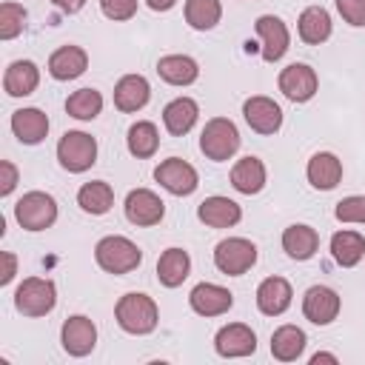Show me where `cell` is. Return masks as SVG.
Listing matches in <instances>:
<instances>
[{
    "label": "cell",
    "mask_w": 365,
    "mask_h": 365,
    "mask_svg": "<svg viewBox=\"0 0 365 365\" xmlns=\"http://www.w3.org/2000/svg\"><path fill=\"white\" fill-rule=\"evenodd\" d=\"M114 319L117 325L125 331V334H134V336H145L157 328L160 322V308L157 302L148 297V294H137V291H128L117 299L114 305Z\"/></svg>",
    "instance_id": "1"
},
{
    "label": "cell",
    "mask_w": 365,
    "mask_h": 365,
    "mask_svg": "<svg viewBox=\"0 0 365 365\" xmlns=\"http://www.w3.org/2000/svg\"><path fill=\"white\" fill-rule=\"evenodd\" d=\"M94 259H97V265H100L106 274L123 277V274H131L134 268H140L143 251H140V245H137L134 240L120 237V234H108V237L97 240V245H94Z\"/></svg>",
    "instance_id": "2"
},
{
    "label": "cell",
    "mask_w": 365,
    "mask_h": 365,
    "mask_svg": "<svg viewBox=\"0 0 365 365\" xmlns=\"http://www.w3.org/2000/svg\"><path fill=\"white\" fill-rule=\"evenodd\" d=\"M240 128L234 125V120L228 117H211L205 123V128L200 131V151L205 154V160L211 163H225L240 151Z\"/></svg>",
    "instance_id": "3"
},
{
    "label": "cell",
    "mask_w": 365,
    "mask_h": 365,
    "mask_svg": "<svg viewBox=\"0 0 365 365\" xmlns=\"http://www.w3.org/2000/svg\"><path fill=\"white\" fill-rule=\"evenodd\" d=\"M57 305V285L48 277H26L14 291V308L23 317H46Z\"/></svg>",
    "instance_id": "4"
},
{
    "label": "cell",
    "mask_w": 365,
    "mask_h": 365,
    "mask_svg": "<svg viewBox=\"0 0 365 365\" xmlns=\"http://www.w3.org/2000/svg\"><path fill=\"white\" fill-rule=\"evenodd\" d=\"M14 220L26 231H46L57 222V200L46 191H26L14 202Z\"/></svg>",
    "instance_id": "5"
},
{
    "label": "cell",
    "mask_w": 365,
    "mask_h": 365,
    "mask_svg": "<svg viewBox=\"0 0 365 365\" xmlns=\"http://www.w3.org/2000/svg\"><path fill=\"white\" fill-rule=\"evenodd\" d=\"M57 163L68 174H83L97 163V140L86 131H66L57 143Z\"/></svg>",
    "instance_id": "6"
},
{
    "label": "cell",
    "mask_w": 365,
    "mask_h": 365,
    "mask_svg": "<svg viewBox=\"0 0 365 365\" xmlns=\"http://www.w3.org/2000/svg\"><path fill=\"white\" fill-rule=\"evenodd\" d=\"M257 262V245L245 237H225L214 245V265L225 277H242Z\"/></svg>",
    "instance_id": "7"
},
{
    "label": "cell",
    "mask_w": 365,
    "mask_h": 365,
    "mask_svg": "<svg viewBox=\"0 0 365 365\" xmlns=\"http://www.w3.org/2000/svg\"><path fill=\"white\" fill-rule=\"evenodd\" d=\"M154 180L174 197H191L200 185V174L191 163L180 160V157H168L154 168Z\"/></svg>",
    "instance_id": "8"
},
{
    "label": "cell",
    "mask_w": 365,
    "mask_h": 365,
    "mask_svg": "<svg viewBox=\"0 0 365 365\" xmlns=\"http://www.w3.org/2000/svg\"><path fill=\"white\" fill-rule=\"evenodd\" d=\"M254 31L259 37V54L265 63H277L285 57V51L291 48V31L282 23V17L277 14H262L254 23Z\"/></svg>",
    "instance_id": "9"
},
{
    "label": "cell",
    "mask_w": 365,
    "mask_h": 365,
    "mask_svg": "<svg viewBox=\"0 0 365 365\" xmlns=\"http://www.w3.org/2000/svg\"><path fill=\"white\" fill-rule=\"evenodd\" d=\"M277 86L291 103H308L319 88V77L308 63H291L279 71Z\"/></svg>",
    "instance_id": "10"
},
{
    "label": "cell",
    "mask_w": 365,
    "mask_h": 365,
    "mask_svg": "<svg viewBox=\"0 0 365 365\" xmlns=\"http://www.w3.org/2000/svg\"><path fill=\"white\" fill-rule=\"evenodd\" d=\"M123 211H125V220L131 225L151 228L165 217V202L151 188H134V191H128Z\"/></svg>",
    "instance_id": "11"
},
{
    "label": "cell",
    "mask_w": 365,
    "mask_h": 365,
    "mask_svg": "<svg viewBox=\"0 0 365 365\" xmlns=\"http://www.w3.org/2000/svg\"><path fill=\"white\" fill-rule=\"evenodd\" d=\"M60 342L68 356H88L97 345V325L86 314H74L60 328Z\"/></svg>",
    "instance_id": "12"
},
{
    "label": "cell",
    "mask_w": 365,
    "mask_h": 365,
    "mask_svg": "<svg viewBox=\"0 0 365 365\" xmlns=\"http://www.w3.org/2000/svg\"><path fill=\"white\" fill-rule=\"evenodd\" d=\"M214 351L225 359H237V356H251L257 351V334L251 331V325L245 322H228L217 331L214 336Z\"/></svg>",
    "instance_id": "13"
},
{
    "label": "cell",
    "mask_w": 365,
    "mask_h": 365,
    "mask_svg": "<svg viewBox=\"0 0 365 365\" xmlns=\"http://www.w3.org/2000/svg\"><path fill=\"white\" fill-rule=\"evenodd\" d=\"M242 117L257 134H277L282 128V108L265 94H254L242 103Z\"/></svg>",
    "instance_id": "14"
},
{
    "label": "cell",
    "mask_w": 365,
    "mask_h": 365,
    "mask_svg": "<svg viewBox=\"0 0 365 365\" xmlns=\"http://www.w3.org/2000/svg\"><path fill=\"white\" fill-rule=\"evenodd\" d=\"M339 294L328 285H311L302 297V314L314 325H331L339 317Z\"/></svg>",
    "instance_id": "15"
},
{
    "label": "cell",
    "mask_w": 365,
    "mask_h": 365,
    "mask_svg": "<svg viewBox=\"0 0 365 365\" xmlns=\"http://www.w3.org/2000/svg\"><path fill=\"white\" fill-rule=\"evenodd\" d=\"M188 305L200 317H222L234 305V294L217 282H200L188 294Z\"/></svg>",
    "instance_id": "16"
},
{
    "label": "cell",
    "mask_w": 365,
    "mask_h": 365,
    "mask_svg": "<svg viewBox=\"0 0 365 365\" xmlns=\"http://www.w3.org/2000/svg\"><path fill=\"white\" fill-rule=\"evenodd\" d=\"M197 220L208 228H234L242 220V208L231 197L211 194L197 205Z\"/></svg>",
    "instance_id": "17"
},
{
    "label": "cell",
    "mask_w": 365,
    "mask_h": 365,
    "mask_svg": "<svg viewBox=\"0 0 365 365\" xmlns=\"http://www.w3.org/2000/svg\"><path fill=\"white\" fill-rule=\"evenodd\" d=\"M294 299V288L285 277H265L257 285V308L265 317H279L291 308Z\"/></svg>",
    "instance_id": "18"
},
{
    "label": "cell",
    "mask_w": 365,
    "mask_h": 365,
    "mask_svg": "<svg viewBox=\"0 0 365 365\" xmlns=\"http://www.w3.org/2000/svg\"><path fill=\"white\" fill-rule=\"evenodd\" d=\"M151 100V86L143 74H123L114 86V106L123 114H137Z\"/></svg>",
    "instance_id": "19"
},
{
    "label": "cell",
    "mask_w": 365,
    "mask_h": 365,
    "mask_svg": "<svg viewBox=\"0 0 365 365\" xmlns=\"http://www.w3.org/2000/svg\"><path fill=\"white\" fill-rule=\"evenodd\" d=\"M86 68H88V54L80 46H60L48 57V74L60 83L77 80L80 74H86Z\"/></svg>",
    "instance_id": "20"
},
{
    "label": "cell",
    "mask_w": 365,
    "mask_h": 365,
    "mask_svg": "<svg viewBox=\"0 0 365 365\" xmlns=\"http://www.w3.org/2000/svg\"><path fill=\"white\" fill-rule=\"evenodd\" d=\"M305 177L317 191H331L342 180V160L331 151H317L305 165Z\"/></svg>",
    "instance_id": "21"
},
{
    "label": "cell",
    "mask_w": 365,
    "mask_h": 365,
    "mask_svg": "<svg viewBox=\"0 0 365 365\" xmlns=\"http://www.w3.org/2000/svg\"><path fill=\"white\" fill-rule=\"evenodd\" d=\"M11 131L23 145H37L48 137V117L34 106L17 108L11 114Z\"/></svg>",
    "instance_id": "22"
},
{
    "label": "cell",
    "mask_w": 365,
    "mask_h": 365,
    "mask_svg": "<svg viewBox=\"0 0 365 365\" xmlns=\"http://www.w3.org/2000/svg\"><path fill=\"white\" fill-rule=\"evenodd\" d=\"M265 180H268V174H265V163L259 160V157H254V154H248V157H240L237 163H234V168H231V185H234V191H240V194H259L262 188H265Z\"/></svg>",
    "instance_id": "23"
},
{
    "label": "cell",
    "mask_w": 365,
    "mask_h": 365,
    "mask_svg": "<svg viewBox=\"0 0 365 365\" xmlns=\"http://www.w3.org/2000/svg\"><path fill=\"white\" fill-rule=\"evenodd\" d=\"M200 117V106L191 97H174L165 108H163V125L171 137H182L197 125Z\"/></svg>",
    "instance_id": "24"
},
{
    "label": "cell",
    "mask_w": 365,
    "mask_h": 365,
    "mask_svg": "<svg viewBox=\"0 0 365 365\" xmlns=\"http://www.w3.org/2000/svg\"><path fill=\"white\" fill-rule=\"evenodd\" d=\"M331 31H334V23H331L328 9H322V6H308V9H302V14H299V20H297V34H299L302 43L319 46V43H325V40L331 37Z\"/></svg>",
    "instance_id": "25"
},
{
    "label": "cell",
    "mask_w": 365,
    "mask_h": 365,
    "mask_svg": "<svg viewBox=\"0 0 365 365\" xmlns=\"http://www.w3.org/2000/svg\"><path fill=\"white\" fill-rule=\"evenodd\" d=\"M40 86V68L31 60H14L9 63L3 74V88L9 97H29Z\"/></svg>",
    "instance_id": "26"
},
{
    "label": "cell",
    "mask_w": 365,
    "mask_h": 365,
    "mask_svg": "<svg viewBox=\"0 0 365 365\" xmlns=\"http://www.w3.org/2000/svg\"><path fill=\"white\" fill-rule=\"evenodd\" d=\"M317 248H319V234H317L311 225L294 222V225H288V228L282 231V251H285L291 259L305 262V259H311V257L317 254Z\"/></svg>",
    "instance_id": "27"
},
{
    "label": "cell",
    "mask_w": 365,
    "mask_h": 365,
    "mask_svg": "<svg viewBox=\"0 0 365 365\" xmlns=\"http://www.w3.org/2000/svg\"><path fill=\"white\" fill-rule=\"evenodd\" d=\"M191 274V257L185 248H165L157 259V279L165 288H180Z\"/></svg>",
    "instance_id": "28"
},
{
    "label": "cell",
    "mask_w": 365,
    "mask_h": 365,
    "mask_svg": "<svg viewBox=\"0 0 365 365\" xmlns=\"http://www.w3.org/2000/svg\"><path fill=\"white\" fill-rule=\"evenodd\" d=\"M157 74L168 86H191L200 77V66L188 54H165L157 60Z\"/></svg>",
    "instance_id": "29"
},
{
    "label": "cell",
    "mask_w": 365,
    "mask_h": 365,
    "mask_svg": "<svg viewBox=\"0 0 365 365\" xmlns=\"http://www.w3.org/2000/svg\"><path fill=\"white\" fill-rule=\"evenodd\" d=\"M305 331L297 328V325H279L274 334H271V356L279 359V362H294L302 356L305 351Z\"/></svg>",
    "instance_id": "30"
},
{
    "label": "cell",
    "mask_w": 365,
    "mask_h": 365,
    "mask_svg": "<svg viewBox=\"0 0 365 365\" xmlns=\"http://www.w3.org/2000/svg\"><path fill=\"white\" fill-rule=\"evenodd\" d=\"M125 145H128V154L137 157V160H148L157 154L160 148V131L151 120H137L128 125V134H125Z\"/></svg>",
    "instance_id": "31"
},
{
    "label": "cell",
    "mask_w": 365,
    "mask_h": 365,
    "mask_svg": "<svg viewBox=\"0 0 365 365\" xmlns=\"http://www.w3.org/2000/svg\"><path fill=\"white\" fill-rule=\"evenodd\" d=\"M77 205L91 214V217H103L111 211L114 205V188L106 182V180H91V182H83L80 191H77Z\"/></svg>",
    "instance_id": "32"
},
{
    "label": "cell",
    "mask_w": 365,
    "mask_h": 365,
    "mask_svg": "<svg viewBox=\"0 0 365 365\" xmlns=\"http://www.w3.org/2000/svg\"><path fill=\"white\" fill-rule=\"evenodd\" d=\"M331 257L342 268L359 265V259L365 257V237L359 231H336L331 237Z\"/></svg>",
    "instance_id": "33"
},
{
    "label": "cell",
    "mask_w": 365,
    "mask_h": 365,
    "mask_svg": "<svg viewBox=\"0 0 365 365\" xmlns=\"http://www.w3.org/2000/svg\"><path fill=\"white\" fill-rule=\"evenodd\" d=\"M222 17L220 0H185V23L194 31H211Z\"/></svg>",
    "instance_id": "34"
},
{
    "label": "cell",
    "mask_w": 365,
    "mask_h": 365,
    "mask_svg": "<svg viewBox=\"0 0 365 365\" xmlns=\"http://www.w3.org/2000/svg\"><path fill=\"white\" fill-rule=\"evenodd\" d=\"M103 111V94L97 88H77L66 100V114L74 120H94Z\"/></svg>",
    "instance_id": "35"
},
{
    "label": "cell",
    "mask_w": 365,
    "mask_h": 365,
    "mask_svg": "<svg viewBox=\"0 0 365 365\" xmlns=\"http://www.w3.org/2000/svg\"><path fill=\"white\" fill-rule=\"evenodd\" d=\"M26 26V9L14 0L0 6V40H14Z\"/></svg>",
    "instance_id": "36"
},
{
    "label": "cell",
    "mask_w": 365,
    "mask_h": 365,
    "mask_svg": "<svg viewBox=\"0 0 365 365\" xmlns=\"http://www.w3.org/2000/svg\"><path fill=\"white\" fill-rule=\"evenodd\" d=\"M334 217L339 222H354V225H365V197L359 194H351V197H342L334 208Z\"/></svg>",
    "instance_id": "37"
},
{
    "label": "cell",
    "mask_w": 365,
    "mask_h": 365,
    "mask_svg": "<svg viewBox=\"0 0 365 365\" xmlns=\"http://www.w3.org/2000/svg\"><path fill=\"white\" fill-rule=\"evenodd\" d=\"M100 11L108 20L123 23V20H131L137 14V0H100Z\"/></svg>",
    "instance_id": "38"
},
{
    "label": "cell",
    "mask_w": 365,
    "mask_h": 365,
    "mask_svg": "<svg viewBox=\"0 0 365 365\" xmlns=\"http://www.w3.org/2000/svg\"><path fill=\"white\" fill-rule=\"evenodd\" d=\"M336 3V11L339 17L354 26V29H362L365 26V0H334Z\"/></svg>",
    "instance_id": "39"
},
{
    "label": "cell",
    "mask_w": 365,
    "mask_h": 365,
    "mask_svg": "<svg viewBox=\"0 0 365 365\" xmlns=\"http://www.w3.org/2000/svg\"><path fill=\"white\" fill-rule=\"evenodd\" d=\"M20 182V171L11 160H0V197H9Z\"/></svg>",
    "instance_id": "40"
},
{
    "label": "cell",
    "mask_w": 365,
    "mask_h": 365,
    "mask_svg": "<svg viewBox=\"0 0 365 365\" xmlns=\"http://www.w3.org/2000/svg\"><path fill=\"white\" fill-rule=\"evenodd\" d=\"M0 257H3V277H0V285H9V282L14 279V274H17V257H14L11 251H3Z\"/></svg>",
    "instance_id": "41"
},
{
    "label": "cell",
    "mask_w": 365,
    "mask_h": 365,
    "mask_svg": "<svg viewBox=\"0 0 365 365\" xmlns=\"http://www.w3.org/2000/svg\"><path fill=\"white\" fill-rule=\"evenodd\" d=\"M51 6L60 9L63 14H77L86 6V0H51Z\"/></svg>",
    "instance_id": "42"
},
{
    "label": "cell",
    "mask_w": 365,
    "mask_h": 365,
    "mask_svg": "<svg viewBox=\"0 0 365 365\" xmlns=\"http://www.w3.org/2000/svg\"><path fill=\"white\" fill-rule=\"evenodd\" d=\"M145 6H148L151 11H168V9L177 6V0H145Z\"/></svg>",
    "instance_id": "43"
},
{
    "label": "cell",
    "mask_w": 365,
    "mask_h": 365,
    "mask_svg": "<svg viewBox=\"0 0 365 365\" xmlns=\"http://www.w3.org/2000/svg\"><path fill=\"white\" fill-rule=\"evenodd\" d=\"M319 362H331V365H336L339 359H336L334 354H325V351H319V354H314V356H311V365H319Z\"/></svg>",
    "instance_id": "44"
}]
</instances>
